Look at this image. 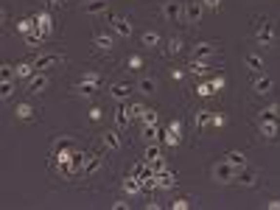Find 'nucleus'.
Instances as JSON below:
<instances>
[{
  "mask_svg": "<svg viewBox=\"0 0 280 210\" xmlns=\"http://www.w3.org/2000/svg\"><path fill=\"white\" fill-rule=\"evenodd\" d=\"M278 39V25L269 20V17H258L255 20V42L261 48H275Z\"/></svg>",
  "mask_w": 280,
  "mask_h": 210,
  "instance_id": "1",
  "label": "nucleus"
},
{
  "mask_svg": "<svg viewBox=\"0 0 280 210\" xmlns=\"http://www.w3.org/2000/svg\"><path fill=\"white\" fill-rule=\"evenodd\" d=\"M235 177H238V168L230 166L227 160L213 163V168H210V179H213V182H219V185H230V182H235Z\"/></svg>",
  "mask_w": 280,
  "mask_h": 210,
  "instance_id": "2",
  "label": "nucleus"
},
{
  "mask_svg": "<svg viewBox=\"0 0 280 210\" xmlns=\"http://www.w3.org/2000/svg\"><path fill=\"white\" fill-rule=\"evenodd\" d=\"M258 134H261L263 140H278L280 137L278 118H258Z\"/></svg>",
  "mask_w": 280,
  "mask_h": 210,
  "instance_id": "3",
  "label": "nucleus"
},
{
  "mask_svg": "<svg viewBox=\"0 0 280 210\" xmlns=\"http://www.w3.org/2000/svg\"><path fill=\"white\" fill-rule=\"evenodd\" d=\"M216 51H219V48L213 42H199V45L190 48V59H193V62H210L213 56H216Z\"/></svg>",
  "mask_w": 280,
  "mask_h": 210,
  "instance_id": "4",
  "label": "nucleus"
},
{
  "mask_svg": "<svg viewBox=\"0 0 280 210\" xmlns=\"http://www.w3.org/2000/svg\"><path fill=\"white\" fill-rule=\"evenodd\" d=\"M202 11H205V6L202 3H196V0H190V3H185L182 6V25H188V22H202Z\"/></svg>",
  "mask_w": 280,
  "mask_h": 210,
  "instance_id": "5",
  "label": "nucleus"
},
{
  "mask_svg": "<svg viewBox=\"0 0 280 210\" xmlns=\"http://www.w3.org/2000/svg\"><path fill=\"white\" fill-rule=\"evenodd\" d=\"M272 90H275L272 76H266V73H255V78H252V93H255V95H269Z\"/></svg>",
  "mask_w": 280,
  "mask_h": 210,
  "instance_id": "6",
  "label": "nucleus"
},
{
  "mask_svg": "<svg viewBox=\"0 0 280 210\" xmlns=\"http://www.w3.org/2000/svg\"><path fill=\"white\" fill-rule=\"evenodd\" d=\"M51 87V78L45 76V73H34L31 78H28V93H34V95H39V93H45V90Z\"/></svg>",
  "mask_w": 280,
  "mask_h": 210,
  "instance_id": "7",
  "label": "nucleus"
},
{
  "mask_svg": "<svg viewBox=\"0 0 280 210\" xmlns=\"http://www.w3.org/2000/svg\"><path fill=\"white\" fill-rule=\"evenodd\" d=\"M84 157H87V154H78V152H73L70 163L59 166V168H62V174H67V177H73V174H81V171H84Z\"/></svg>",
  "mask_w": 280,
  "mask_h": 210,
  "instance_id": "8",
  "label": "nucleus"
},
{
  "mask_svg": "<svg viewBox=\"0 0 280 210\" xmlns=\"http://www.w3.org/2000/svg\"><path fill=\"white\" fill-rule=\"evenodd\" d=\"M34 20H37V31L42 34L45 39L54 34V20H51V14H48V11H37V14H34Z\"/></svg>",
  "mask_w": 280,
  "mask_h": 210,
  "instance_id": "9",
  "label": "nucleus"
},
{
  "mask_svg": "<svg viewBox=\"0 0 280 210\" xmlns=\"http://www.w3.org/2000/svg\"><path fill=\"white\" fill-rule=\"evenodd\" d=\"M163 17L168 22H182V3L179 0H168L166 6H163Z\"/></svg>",
  "mask_w": 280,
  "mask_h": 210,
  "instance_id": "10",
  "label": "nucleus"
},
{
  "mask_svg": "<svg viewBox=\"0 0 280 210\" xmlns=\"http://www.w3.org/2000/svg\"><path fill=\"white\" fill-rule=\"evenodd\" d=\"M110 25H112V31L118 34V37H123V39L132 37V22L126 20V17H121V14H115V17L110 20Z\"/></svg>",
  "mask_w": 280,
  "mask_h": 210,
  "instance_id": "11",
  "label": "nucleus"
},
{
  "mask_svg": "<svg viewBox=\"0 0 280 210\" xmlns=\"http://www.w3.org/2000/svg\"><path fill=\"white\" fill-rule=\"evenodd\" d=\"M62 62H65V56H59V54H48V56H39V59L34 62V67H37L39 73H45V70H51V67L62 65Z\"/></svg>",
  "mask_w": 280,
  "mask_h": 210,
  "instance_id": "12",
  "label": "nucleus"
},
{
  "mask_svg": "<svg viewBox=\"0 0 280 210\" xmlns=\"http://www.w3.org/2000/svg\"><path fill=\"white\" fill-rule=\"evenodd\" d=\"M98 90H101L98 84H90V81H81V78H78L76 84H73V93H76L78 98H93Z\"/></svg>",
  "mask_w": 280,
  "mask_h": 210,
  "instance_id": "13",
  "label": "nucleus"
},
{
  "mask_svg": "<svg viewBox=\"0 0 280 210\" xmlns=\"http://www.w3.org/2000/svg\"><path fill=\"white\" fill-rule=\"evenodd\" d=\"M154 177H157V188H160V191H168V188H174V185H177V177H174V171H171V168H166L163 174H154Z\"/></svg>",
  "mask_w": 280,
  "mask_h": 210,
  "instance_id": "14",
  "label": "nucleus"
},
{
  "mask_svg": "<svg viewBox=\"0 0 280 210\" xmlns=\"http://www.w3.org/2000/svg\"><path fill=\"white\" fill-rule=\"evenodd\" d=\"M129 93H132V84H126V81H115V84L110 87V95L115 101H126V95H129Z\"/></svg>",
  "mask_w": 280,
  "mask_h": 210,
  "instance_id": "15",
  "label": "nucleus"
},
{
  "mask_svg": "<svg viewBox=\"0 0 280 210\" xmlns=\"http://www.w3.org/2000/svg\"><path fill=\"white\" fill-rule=\"evenodd\" d=\"M93 45H95V51H104V54H107V51L115 48V39H112L110 34H95V37H93Z\"/></svg>",
  "mask_w": 280,
  "mask_h": 210,
  "instance_id": "16",
  "label": "nucleus"
},
{
  "mask_svg": "<svg viewBox=\"0 0 280 210\" xmlns=\"http://www.w3.org/2000/svg\"><path fill=\"white\" fill-rule=\"evenodd\" d=\"M129 121H132V112H129V107L118 104V110H115V126H118V129H126V126H129Z\"/></svg>",
  "mask_w": 280,
  "mask_h": 210,
  "instance_id": "17",
  "label": "nucleus"
},
{
  "mask_svg": "<svg viewBox=\"0 0 280 210\" xmlns=\"http://www.w3.org/2000/svg\"><path fill=\"white\" fill-rule=\"evenodd\" d=\"M140 191H143V185H140V179L137 177H132V174L123 177V193H126V196H137Z\"/></svg>",
  "mask_w": 280,
  "mask_h": 210,
  "instance_id": "18",
  "label": "nucleus"
},
{
  "mask_svg": "<svg viewBox=\"0 0 280 210\" xmlns=\"http://www.w3.org/2000/svg\"><path fill=\"white\" fill-rule=\"evenodd\" d=\"M235 185H241V188H258V174H249V171H238V177H235Z\"/></svg>",
  "mask_w": 280,
  "mask_h": 210,
  "instance_id": "19",
  "label": "nucleus"
},
{
  "mask_svg": "<svg viewBox=\"0 0 280 210\" xmlns=\"http://www.w3.org/2000/svg\"><path fill=\"white\" fill-rule=\"evenodd\" d=\"M188 73H193V76H199V78H207L210 76V62H193V59H190Z\"/></svg>",
  "mask_w": 280,
  "mask_h": 210,
  "instance_id": "20",
  "label": "nucleus"
},
{
  "mask_svg": "<svg viewBox=\"0 0 280 210\" xmlns=\"http://www.w3.org/2000/svg\"><path fill=\"white\" fill-rule=\"evenodd\" d=\"M244 65L252 70V73H263V56L258 54H244Z\"/></svg>",
  "mask_w": 280,
  "mask_h": 210,
  "instance_id": "21",
  "label": "nucleus"
},
{
  "mask_svg": "<svg viewBox=\"0 0 280 210\" xmlns=\"http://www.w3.org/2000/svg\"><path fill=\"white\" fill-rule=\"evenodd\" d=\"M98 168H101V157L98 154H87V157H84V171H81L84 177H93Z\"/></svg>",
  "mask_w": 280,
  "mask_h": 210,
  "instance_id": "22",
  "label": "nucleus"
},
{
  "mask_svg": "<svg viewBox=\"0 0 280 210\" xmlns=\"http://www.w3.org/2000/svg\"><path fill=\"white\" fill-rule=\"evenodd\" d=\"M224 160H227L230 166H235L238 171H244V168H246V157L241 154V152H227V154H224Z\"/></svg>",
  "mask_w": 280,
  "mask_h": 210,
  "instance_id": "23",
  "label": "nucleus"
},
{
  "mask_svg": "<svg viewBox=\"0 0 280 210\" xmlns=\"http://www.w3.org/2000/svg\"><path fill=\"white\" fill-rule=\"evenodd\" d=\"M17 31H20L22 37H28V34H37V20H34V17H22V20L17 22Z\"/></svg>",
  "mask_w": 280,
  "mask_h": 210,
  "instance_id": "24",
  "label": "nucleus"
},
{
  "mask_svg": "<svg viewBox=\"0 0 280 210\" xmlns=\"http://www.w3.org/2000/svg\"><path fill=\"white\" fill-rule=\"evenodd\" d=\"M137 93H143V95H151V93H157V81L151 76H146L137 81Z\"/></svg>",
  "mask_w": 280,
  "mask_h": 210,
  "instance_id": "25",
  "label": "nucleus"
},
{
  "mask_svg": "<svg viewBox=\"0 0 280 210\" xmlns=\"http://www.w3.org/2000/svg\"><path fill=\"white\" fill-rule=\"evenodd\" d=\"M140 42H143L146 48H157V45L163 42V37H160L157 31H143L140 34Z\"/></svg>",
  "mask_w": 280,
  "mask_h": 210,
  "instance_id": "26",
  "label": "nucleus"
},
{
  "mask_svg": "<svg viewBox=\"0 0 280 210\" xmlns=\"http://www.w3.org/2000/svg\"><path fill=\"white\" fill-rule=\"evenodd\" d=\"M213 126V112L210 110H199L196 112V129H207Z\"/></svg>",
  "mask_w": 280,
  "mask_h": 210,
  "instance_id": "27",
  "label": "nucleus"
},
{
  "mask_svg": "<svg viewBox=\"0 0 280 210\" xmlns=\"http://www.w3.org/2000/svg\"><path fill=\"white\" fill-rule=\"evenodd\" d=\"M14 115H17L20 121H31V118H34V107L22 101V104H17V107H14Z\"/></svg>",
  "mask_w": 280,
  "mask_h": 210,
  "instance_id": "28",
  "label": "nucleus"
},
{
  "mask_svg": "<svg viewBox=\"0 0 280 210\" xmlns=\"http://www.w3.org/2000/svg\"><path fill=\"white\" fill-rule=\"evenodd\" d=\"M160 134H163V129H160L157 123H143V137L149 140V143H154Z\"/></svg>",
  "mask_w": 280,
  "mask_h": 210,
  "instance_id": "29",
  "label": "nucleus"
},
{
  "mask_svg": "<svg viewBox=\"0 0 280 210\" xmlns=\"http://www.w3.org/2000/svg\"><path fill=\"white\" fill-rule=\"evenodd\" d=\"M182 48H185V42H182V37H171V39H168V45H166L168 56H177V54H182Z\"/></svg>",
  "mask_w": 280,
  "mask_h": 210,
  "instance_id": "30",
  "label": "nucleus"
},
{
  "mask_svg": "<svg viewBox=\"0 0 280 210\" xmlns=\"http://www.w3.org/2000/svg\"><path fill=\"white\" fill-rule=\"evenodd\" d=\"M14 67H17V76H20V78H31L34 73H37L34 62H20V65H14Z\"/></svg>",
  "mask_w": 280,
  "mask_h": 210,
  "instance_id": "31",
  "label": "nucleus"
},
{
  "mask_svg": "<svg viewBox=\"0 0 280 210\" xmlns=\"http://www.w3.org/2000/svg\"><path fill=\"white\" fill-rule=\"evenodd\" d=\"M104 146H107L110 152H118V149H121V137H118V132H107V134H104Z\"/></svg>",
  "mask_w": 280,
  "mask_h": 210,
  "instance_id": "32",
  "label": "nucleus"
},
{
  "mask_svg": "<svg viewBox=\"0 0 280 210\" xmlns=\"http://www.w3.org/2000/svg\"><path fill=\"white\" fill-rule=\"evenodd\" d=\"M104 9H107V0H87V3H84V11H87V14H101Z\"/></svg>",
  "mask_w": 280,
  "mask_h": 210,
  "instance_id": "33",
  "label": "nucleus"
},
{
  "mask_svg": "<svg viewBox=\"0 0 280 210\" xmlns=\"http://www.w3.org/2000/svg\"><path fill=\"white\" fill-rule=\"evenodd\" d=\"M163 143H166L168 149H177V146L182 143V134H177V132H168V129H166V132H163Z\"/></svg>",
  "mask_w": 280,
  "mask_h": 210,
  "instance_id": "34",
  "label": "nucleus"
},
{
  "mask_svg": "<svg viewBox=\"0 0 280 210\" xmlns=\"http://www.w3.org/2000/svg\"><path fill=\"white\" fill-rule=\"evenodd\" d=\"M22 39H25V45H28L31 51H37V48H42V42H45V37H42L39 31H37V34H28V37H22Z\"/></svg>",
  "mask_w": 280,
  "mask_h": 210,
  "instance_id": "35",
  "label": "nucleus"
},
{
  "mask_svg": "<svg viewBox=\"0 0 280 210\" xmlns=\"http://www.w3.org/2000/svg\"><path fill=\"white\" fill-rule=\"evenodd\" d=\"M157 157H163V149H160L157 143H149V146H146L143 160H146V163H151V160H157Z\"/></svg>",
  "mask_w": 280,
  "mask_h": 210,
  "instance_id": "36",
  "label": "nucleus"
},
{
  "mask_svg": "<svg viewBox=\"0 0 280 210\" xmlns=\"http://www.w3.org/2000/svg\"><path fill=\"white\" fill-rule=\"evenodd\" d=\"M14 95V81H0V98L9 101Z\"/></svg>",
  "mask_w": 280,
  "mask_h": 210,
  "instance_id": "37",
  "label": "nucleus"
},
{
  "mask_svg": "<svg viewBox=\"0 0 280 210\" xmlns=\"http://www.w3.org/2000/svg\"><path fill=\"white\" fill-rule=\"evenodd\" d=\"M196 95H199V98H210V95H216V93H213V87H210V81L196 84Z\"/></svg>",
  "mask_w": 280,
  "mask_h": 210,
  "instance_id": "38",
  "label": "nucleus"
},
{
  "mask_svg": "<svg viewBox=\"0 0 280 210\" xmlns=\"http://www.w3.org/2000/svg\"><path fill=\"white\" fill-rule=\"evenodd\" d=\"M11 76H17V67L0 65V81H11Z\"/></svg>",
  "mask_w": 280,
  "mask_h": 210,
  "instance_id": "39",
  "label": "nucleus"
},
{
  "mask_svg": "<svg viewBox=\"0 0 280 210\" xmlns=\"http://www.w3.org/2000/svg\"><path fill=\"white\" fill-rule=\"evenodd\" d=\"M149 168H151L154 174H163V171H166V168H168L166 157H157V160H151V163H149Z\"/></svg>",
  "mask_w": 280,
  "mask_h": 210,
  "instance_id": "40",
  "label": "nucleus"
},
{
  "mask_svg": "<svg viewBox=\"0 0 280 210\" xmlns=\"http://www.w3.org/2000/svg\"><path fill=\"white\" fill-rule=\"evenodd\" d=\"M126 67H129V70H140V67H143V56H140V54H132L129 59H126Z\"/></svg>",
  "mask_w": 280,
  "mask_h": 210,
  "instance_id": "41",
  "label": "nucleus"
},
{
  "mask_svg": "<svg viewBox=\"0 0 280 210\" xmlns=\"http://www.w3.org/2000/svg\"><path fill=\"white\" fill-rule=\"evenodd\" d=\"M81 81H90V84H98L101 87V73H95V70H84V73H81Z\"/></svg>",
  "mask_w": 280,
  "mask_h": 210,
  "instance_id": "42",
  "label": "nucleus"
},
{
  "mask_svg": "<svg viewBox=\"0 0 280 210\" xmlns=\"http://www.w3.org/2000/svg\"><path fill=\"white\" fill-rule=\"evenodd\" d=\"M261 118H280V104H269L266 110H261Z\"/></svg>",
  "mask_w": 280,
  "mask_h": 210,
  "instance_id": "43",
  "label": "nucleus"
},
{
  "mask_svg": "<svg viewBox=\"0 0 280 210\" xmlns=\"http://www.w3.org/2000/svg\"><path fill=\"white\" fill-rule=\"evenodd\" d=\"M87 118H90L93 123H98L101 118H104V110H101V107H90V110H87Z\"/></svg>",
  "mask_w": 280,
  "mask_h": 210,
  "instance_id": "44",
  "label": "nucleus"
},
{
  "mask_svg": "<svg viewBox=\"0 0 280 210\" xmlns=\"http://www.w3.org/2000/svg\"><path fill=\"white\" fill-rule=\"evenodd\" d=\"M227 126V115L222 112H213V129H224Z\"/></svg>",
  "mask_w": 280,
  "mask_h": 210,
  "instance_id": "45",
  "label": "nucleus"
},
{
  "mask_svg": "<svg viewBox=\"0 0 280 210\" xmlns=\"http://www.w3.org/2000/svg\"><path fill=\"white\" fill-rule=\"evenodd\" d=\"M171 208H174V210H188L190 208V199H188V196H179V199L171 202Z\"/></svg>",
  "mask_w": 280,
  "mask_h": 210,
  "instance_id": "46",
  "label": "nucleus"
},
{
  "mask_svg": "<svg viewBox=\"0 0 280 210\" xmlns=\"http://www.w3.org/2000/svg\"><path fill=\"white\" fill-rule=\"evenodd\" d=\"M224 84H227V81H224V76H213V78H210L213 93H222V90H224Z\"/></svg>",
  "mask_w": 280,
  "mask_h": 210,
  "instance_id": "47",
  "label": "nucleus"
},
{
  "mask_svg": "<svg viewBox=\"0 0 280 210\" xmlns=\"http://www.w3.org/2000/svg\"><path fill=\"white\" fill-rule=\"evenodd\" d=\"M140 123H157V110H146L143 118H140Z\"/></svg>",
  "mask_w": 280,
  "mask_h": 210,
  "instance_id": "48",
  "label": "nucleus"
},
{
  "mask_svg": "<svg viewBox=\"0 0 280 210\" xmlns=\"http://www.w3.org/2000/svg\"><path fill=\"white\" fill-rule=\"evenodd\" d=\"M129 112H132V118H137V121H140V118H143V112H146V107H143V104H132V107H129Z\"/></svg>",
  "mask_w": 280,
  "mask_h": 210,
  "instance_id": "49",
  "label": "nucleus"
},
{
  "mask_svg": "<svg viewBox=\"0 0 280 210\" xmlns=\"http://www.w3.org/2000/svg\"><path fill=\"white\" fill-rule=\"evenodd\" d=\"M202 6H205V9H210V11H219V9H222V0H202Z\"/></svg>",
  "mask_w": 280,
  "mask_h": 210,
  "instance_id": "50",
  "label": "nucleus"
},
{
  "mask_svg": "<svg viewBox=\"0 0 280 210\" xmlns=\"http://www.w3.org/2000/svg\"><path fill=\"white\" fill-rule=\"evenodd\" d=\"M171 78H174V81H182V78H185V70H182V67H174V70H171Z\"/></svg>",
  "mask_w": 280,
  "mask_h": 210,
  "instance_id": "51",
  "label": "nucleus"
},
{
  "mask_svg": "<svg viewBox=\"0 0 280 210\" xmlns=\"http://www.w3.org/2000/svg\"><path fill=\"white\" fill-rule=\"evenodd\" d=\"M168 132H177V134H182V121H171V126H168Z\"/></svg>",
  "mask_w": 280,
  "mask_h": 210,
  "instance_id": "52",
  "label": "nucleus"
},
{
  "mask_svg": "<svg viewBox=\"0 0 280 210\" xmlns=\"http://www.w3.org/2000/svg\"><path fill=\"white\" fill-rule=\"evenodd\" d=\"M126 208H129V202H123V199L112 202V210H126Z\"/></svg>",
  "mask_w": 280,
  "mask_h": 210,
  "instance_id": "53",
  "label": "nucleus"
},
{
  "mask_svg": "<svg viewBox=\"0 0 280 210\" xmlns=\"http://www.w3.org/2000/svg\"><path fill=\"white\" fill-rule=\"evenodd\" d=\"M266 208H269V210H280V199H272V202H266Z\"/></svg>",
  "mask_w": 280,
  "mask_h": 210,
  "instance_id": "54",
  "label": "nucleus"
},
{
  "mask_svg": "<svg viewBox=\"0 0 280 210\" xmlns=\"http://www.w3.org/2000/svg\"><path fill=\"white\" fill-rule=\"evenodd\" d=\"M48 3H51V6H54V3H62V0H48Z\"/></svg>",
  "mask_w": 280,
  "mask_h": 210,
  "instance_id": "55",
  "label": "nucleus"
}]
</instances>
